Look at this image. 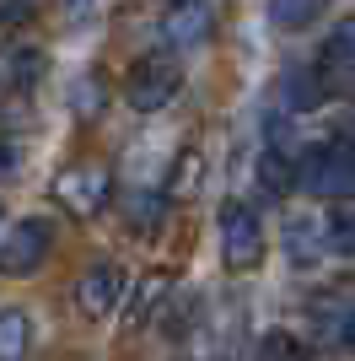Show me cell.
Listing matches in <instances>:
<instances>
[{"mask_svg": "<svg viewBox=\"0 0 355 361\" xmlns=\"http://www.w3.org/2000/svg\"><path fill=\"white\" fill-rule=\"evenodd\" d=\"M285 97H291V108H312L318 97H323V87H318L312 71H291L285 75Z\"/></svg>", "mask_w": 355, "mask_h": 361, "instance_id": "obj_20", "label": "cell"}, {"mask_svg": "<svg viewBox=\"0 0 355 361\" xmlns=\"http://www.w3.org/2000/svg\"><path fill=\"white\" fill-rule=\"evenodd\" d=\"M210 32H216V11L205 0H173V11L162 16V38L173 49H199L210 44Z\"/></svg>", "mask_w": 355, "mask_h": 361, "instance_id": "obj_7", "label": "cell"}, {"mask_svg": "<svg viewBox=\"0 0 355 361\" xmlns=\"http://www.w3.org/2000/svg\"><path fill=\"white\" fill-rule=\"evenodd\" d=\"M16 162H22V151H16L11 140H0V178H11V173H16Z\"/></svg>", "mask_w": 355, "mask_h": 361, "instance_id": "obj_22", "label": "cell"}, {"mask_svg": "<svg viewBox=\"0 0 355 361\" xmlns=\"http://www.w3.org/2000/svg\"><path fill=\"white\" fill-rule=\"evenodd\" d=\"M328 248H334V254H350V248H355L350 200H334V211H328Z\"/></svg>", "mask_w": 355, "mask_h": 361, "instance_id": "obj_19", "label": "cell"}, {"mask_svg": "<svg viewBox=\"0 0 355 361\" xmlns=\"http://www.w3.org/2000/svg\"><path fill=\"white\" fill-rule=\"evenodd\" d=\"M173 297V270H151V275H140L135 281V307H130V324H146L162 302Z\"/></svg>", "mask_w": 355, "mask_h": 361, "instance_id": "obj_14", "label": "cell"}, {"mask_svg": "<svg viewBox=\"0 0 355 361\" xmlns=\"http://www.w3.org/2000/svg\"><path fill=\"white\" fill-rule=\"evenodd\" d=\"M54 200H59V211L92 221V216H103V205H113V173H108L103 162L59 167L54 173Z\"/></svg>", "mask_w": 355, "mask_h": 361, "instance_id": "obj_1", "label": "cell"}, {"mask_svg": "<svg viewBox=\"0 0 355 361\" xmlns=\"http://www.w3.org/2000/svg\"><path fill=\"white\" fill-rule=\"evenodd\" d=\"M216 226H221L226 270H253V264L264 259V221H259V211H253L248 200H226L221 216H216Z\"/></svg>", "mask_w": 355, "mask_h": 361, "instance_id": "obj_3", "label": "cell"}, {"mask_svg": "<svg viewBox=\"0 0 355 361\" xmlns=\"http://www.w3.org/2000/svg\"><path fill=\"white\" fill-rule=\"evenodd\" d=\"M296 183H307L312 195H328V200H350V146L334 140V146L312 151L307 167H296Z\"/></svg>", "mask_w": 355, "mask_h": 361, "instance_id": "obj_5", "label": "cell"}, {"mask_svg": "<svg viewBox=\"0 0 355 361\" xmlns=\"http://www.w3.org/2000/svg\"><path fill=\"white\" fill-rule=\"evenodd\" d=\"M49 71V54L38 44H11L0 49V87L6 92H32Z\"/></svg>", "mask_w": 355, "mask_h": 361, "instance_id": "obj_9", "label": "cell"}, {"mask_svg": "<svg viewBox=\"0 0 355 361\" xmlns=\"http://www.w3.org/2000/svg\"><path fill=\"white\" fill-rule=\"evenodd\" d=\"M162 205H167V200L156 195V189H130V195L118 200V211H124L130 232H151V226L162 221Z\"/></svg>", "mask_w": 355, "mask_h": 361, "instance_id": "obj_16", "label": "cell"}, {"mask_svg": "<svg viewBox=\"0 0 355 361\" xmlns=\"http://www.w3.org/2000/svg\"><path fill=\"white\" fill-rule=\"evenodd\" d=\"M103 108H108V81H103V71H81L70 81V114L81 124H92V119H103Z\"/></svg>", "mask_w": 355, "mask_h": 361, "instance_id": "obj_12", "label": "cell"}, {"mask_svg": "<svg viewBox=\"0 0 355 361\" xmlns=\"http://www.w3.org/2000/svg\"><path fill=\"white\" fill-rule=\"evenodd\" d=\"M38 16V0H0V32H16Z\"/></svg>", "mask_w": 355, "mask_h": 361, "instance_id": "obj_21", "label": "cell"}, {"mask_svg": "<svg viewBox=\"0 0 355 361\" xmlns=\"http://www.w3.org/2000/svg\"><path fill=\"white\" fill-rule=\"evenodd\" d=\"M49 248H54V221L49 216H27L11 226V238L0 243V275H32L44 270Z\"/></svg>", "mask_w": 355, "mask_h": 361, "instance_id": "obj_4", "label": "cell"}, {"mask_svg": "<svg viewBox=\"0 0 355 361\" xmlns=\"http://www.w3.org/2000/svg\"><path fill=\"white\" fill-rule=\"evenodd\" d=\"M312 324H318V334H323L328 345L340 350L344 340H350V329H355L350 291H328V297H318V302H312Z\"/></svg>", "mask_w": 355, "mask_h": 361, "instance_id": "obj_10", "label": "cell"}, {"mask_svg": "<svg viewBox=\"0 0 355 361\" xmlns=\"http://www.w3.org/2000/svg\"><path fill=\"white\" fill-rule=\"evenodd\" d=\"M178 92H183V71H178L173 54H146V60H135L130 75H124V103H130L135 114H162Z\"/></svg>", "mask_w": 355, "mask_h": 361, "instance_id": "obj_2", "label": "cell"}, {"mask_svg": "<svg viewBox=\"0 0 355 361\" xmlns=\"http://www.w3.org/2000/svg\"><path fill=\"white\" fill-rule=\"evenodd\" d=\"M285 254H291V264H318L323 259V232H318L312 216H291L285 221Z\"/></svg>", "mask_w": 355, "mask_h": 361, "instance_id": "obj_13", "label": "cell"}, {"mask_svg": "<svg viewBox=\"0 0 355 361\" xmlns=\"http://www.w3.org/2000/svg\"><path fill=\"white\" fill-rule=\"evenodd\" d=\"M296 167H301V157H296L291 146H264L259 151V189L264 195H291L296 189Z\"/></svg>", "mask_w": 355, "mask_h": 361, "instance_id": "obj_11", "label": "cell"}, {"mask_svg": "<svg viewBox=\"0 0 355 361\" xmlns=\"http://www.w3.org/2000/svg\"><path fill=\"white\" fill-rule=\"evenodd\" d=\"M350 44H355V27L350 22H340V27L328 32V44L318 49V87L334 92V97H344L350 92Z\"/></svg>", "mask_w": 355, "mask_h": 361, "instance_id": "obj_8", "label": "cell"}, {"mask_svg": "<svg viewBox=\"0 0 355 361\" xmlns=\"http://www.w3.org/2000/svg\"><path fill=\"white\" fill-rule=\"evenodd\" d=\"M118 297H124V270L118 264H92V270H81V281H75V313L92 318V324H103L108 313L118 307Z\"/></svg>", "mask_w": 355, "mask_h": 361, "instance_id": "obj_6", "label": "cell"}, {"mask_svg": "<svg viewBox=\"0 0 355 361\" xmlns=\"http://www.w3.org/2000/svg\"><path fill=\"white\" fill-rule=\"evenodd\" d=\"M253 361H312L307 340L291 329H269L264 340H259V350H253Z\"/></svg>", "mask_w": 355, "mask_h": 361, "instance_id": "obj_18", "label": "cell"}, {"mask_svg": "<svg viewBox=\"0 0 355 361\" xmlns=\"http://www.w3.org/2000/svg\"><path fill=\"white\" fill-rule=\"evenodd\" d=\"M323 6L328 0H269V22L280 32H301V27H312V22L323 16Z\"/></svg>", "mask_w": 355, "mask_h": 361, "instance_id": "obj_17", "label": "cell"}, {"mask_svg": "<svg viewBox=\"0 0 355 361\" xmlns=\"http://www.w3.org/2000/svg\"><path fill=\"white\" fill-rule=\"evenodd\" d=\"M32 345V324L22 307H0V361H22Z\"/></svg>", "mask_w": 355, "mask_h": 361, "instance_id": "obj_15", "label": "cell"}]
</instances>
